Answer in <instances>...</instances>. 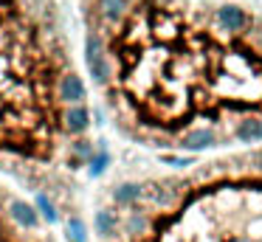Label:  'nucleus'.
<instances>
[{"label": "nucleus", "instance_id": "1", "mask_svg": "<svg viewBox=\"0 0 262 242\" xmlns=\"http://www.w3.org/2000/svg\"><path fill=\"white\" fill-rule=\"evenodd\" d=\"M214 20H217V28L220 31H228V34H239L248 28V11L243 9L239 3H220L214 9Z\"/></svg>", "mask_w": 262, "mask_h": 242}, {"label": "nucleus", "instance_id": "2", "mask_svg": "<svg viewBox=\"0 0 262 242\" xmlns=\"http://www.w3.org/2000/svg\"><path fill=\"white\" fill-rule=\"evenodd\" d=\"M234 138L239 144H256V141H262V116H243L234 124Z\"/></svg>", "mask_w": 262, "mask_h": 242}, {"label": "nucleus", "instance_id": "3", "mask_svg": "<svg viewBox=\"0 0 262 242\" xmlns=\"http://www.w3.org/2000/svg\"><path fill=\"white\" fill-rule=\"evenodd\" d=\"M88 68H91V73H93L96 82H107L110 68H107V59H104L102 45H99L96 37H88Z\"/></svg>", "mask_w": 262, "mask_h": 242}, {"label": "nucleus", "instance_id": "4", "mask_svg": "<svg viewBox=\"0 0 262 242\" xmlns=\"http://www.w3.org/2000/svg\"><path fill=\"white\" fill-rule=\"evenodd\" d=\"M214 144H220V135L211 127H194L189 135L181 138V146H186V149H209Z\"/></svg>", "mask_w": 262, "mask_h": 242}, {"label": "nucleus", "instance_id": "5", "mask_svg": "<svg viewBox=\"0 0 262 242\" xmlns=\"http://www.w3.org/2000/svg\"><path fill=\"white\" fill-rule=\"evenodd\" d=\"M59 96H62L65 101H71V104H79V101L85 99V84H82V79L76 76V73L62 76V82H59Z\"/></svg>", "mask_w": 262, "mask_h": 242}, {"label": "nucleus", "instance_id": "6", "mask_svg": "<svg viewBox=\"0 0 262 242\" xmlns=\"http://www.w3.org/2000/svg\"><path fill=\"white\" fill-rule=\"evenodd\" d=\"M141 194H144V189L138 183H124V186H119V189L113 191L116 203H121V206H133Z\"/></svg>", "mask_w": 262, "mask_h": 242}, {"label": "nucleus", "instance_id": "7", "mask_svg": "<svg viewBox=\"0 0 262 242\" xmlns=\"http://www.w3.org/2000/svg\"><path fill=\"white\" fill-rule=\"evenodd\" d=\"M65 118H68V129H71V133H85V129H88V110H85V107H79V104L71 107Z\"/></svg>", "mask_w": 262, "mask_h": 242}, {"label": "nucleus", "instance_id": "8", "mask_svg": "<svg viewBox=\"0 0 262 242\" xmlns=\"http://www.w3.org/2000/svg\"><path fill=\"white\" fill-rule=\"evenodd\" d=\"M96 231H99L102 236L116 234V214H113V211H99V214H96Z\"/></svg>", "mask_w": 262, "mask_h": 242}, {"label": "nucleus", "instance_id": "9", "mask_svg": "<svg viewBox=\"0 0 262 242\" xmlns=\"http://www.w3.org/2000/svg\"><path fill=\"white\" fill-rule=\"evenodd\" d=\"M102 11H104L107 20H119V17H124L127 3L124 0H102Z\"/></svg>", "mask_w": 262, "mask_h": 242}, {"label": "nucleus", "instance_id": "10", "mask_svg": "<svg viewBox=\"0 0 262 242\" xmlns=\"http://www.w3.org/2000/svg\"><path fill=\"white\" fill-rule=\"evenodd\" d=\"M14 217H17L23 225H29V228L37 225V214L31 211V206H26V203H17V206H14Z\"/></svg>", "mask_w": 262, "mask_h": 242}, {"label": "nucleus", "instance_id": "11", "mask_svg": "<svg viewBox=\"0 0 262 242\" xmlns=\"http://www.w3.org/2000/svg\"><path fill=\"white\" fill-rule=\"evenodd\" d=\"M68 236L74 242H85V225H82L79 219H71L68 223Z\"/></svg>", "mask_w": 262, "mask_h": 242}, {"label": "nucleus", "instance_id": "12", "mask_svg": "<svg viewBox=\"0 0 262 242\" xmlns=\"http://www.w3.org/2000/svg\"><path fill=\"white\" fill-rule=\"evenodd\" d=\"M104 166H107V155H104V152H99V155L91 161V172H93V174H99Z\"/></svg>", "mask_w": 262, "mask_h": 242}, {"label": "nucleus", "instance_id": "13", "mask_svg": "<svg viewBox=\"0 0 262 242\" xmlns=\"http://www.w3.org/2000/svg\"><path fill=\"white\" fill-rule=\"evenodd\" d=\"M74 152H76V155H82V158H88V155L93 152L91 141H76V144H74Z\"/></svg>", "mask_w": 262, "mask_h": 242}, {"label": "nucleus", "instance_id": "14", "mask_svg": "<svg viewBox=\"0 0 262 242\" xmlns=\"http://www.w3.org/2000/svg\"><path fill=\"white\" fill-rule=\"evenodd\" d=\"M40 208H42V214H46L48 219H54V208H51V203H46V197L40 200Z\"/></svg>", "mask_w": 262, "mask_h": 242}, {"label": "nucleus", "instance_id": "15", "mask_svg": "<svg viewBox=\"0 0 262 242\" xmlns=\"http://www.w3.org/2000/svg\"><path fill=\"white\" fill-rule=\"evenodd\" d=\"M251 161H254V163H256V169L262 172V149H256L254 155H251Z\"/></svg>", "mask_w": 262, "mask_h": 242}]
</instances>
